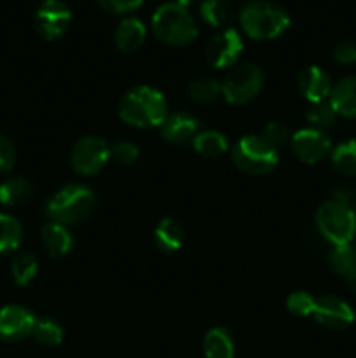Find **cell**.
<instances>
[{"label":"cell","mask_w":356,"mask_h":358,"mask_svg":"<svg viewBox=\"0 0 356 358\" xmlns=\"http://www.w3.org/2000/svg\"><path fill=\"white\" fill-rule=\"evenodd\" d=\"M188 94L199 105L212 103V101H215L222 94V84H218L212 77H202V79L194 80L191 84Z\"/></svg>","instance_id":"4316f807"},{"label":"cell","mask_w":356,"mask_h":358,"mask_svg":"<svg viewBox=\"0 0 356 358\" xmlns=\"http://www.w3.org/2000/svg\"><path fill=\"white\" fill-rule=\"evenodd\" d=\"M241 52H243V41L234 28L222 30L206 45V58L215 69H225V66L234 65Z\"/></svg>","instance_id":"30bf717a"},{"label":"cell","mask_w":356,"mask_h":358,"mask_svg":"<svg viewBox=\"0 0 356 358\" xmlns=\"http://www.w3.org/2000/svg\"><path fill=\"white\" fill-rule=\"evenodd\" d=\"M346 283H348V287L353 290V292H356V269L346 276Z\"/></svg>","instance_id":"8d00e7d4"},{"label":"cell","mask_w":356,"mask_h":358,"mask_svg":"<svg viewBox=\"0 0 356 358\" xmlns=\"http://www.w3.org/2000/svg\"><path fill=\"white\" fill-rule=\"evenodd\" d=\"M206 358H232L234 339L230 332L223 327H215L205 338Z\"/></svg>","instance_id":"ffe728a7"},{"label":"cell","mask_w":356,"mask_h":358,"mask_svg":"<svg viewBox=\"0 0 356 358\" xmlns=\"http://www.w3.org/2000/svg\"><path fill=\"white\" fill-rule=\"evenodd\" d=\"M119 115L122 121L135 128H156L166 121L168 101L156 87H133L122 96Z\"/></svg>","instance_id":"6da1fadb"},{"label":"cell","mask_w":356,"mask_h":358,"mask_svg":"<svg viewBox=\"0 0 356 358\" xmlns=\"http://www.w3.org/2000/svg\"><path fill=\"white\" fill-rule=\"evenodd\" d=\"M330 138L325 131L316 128L300 129L292 136V149L302 163H320L330 152Z\"/></svg>","instance_id":"7c38bea8"},{"label":"cell","mask_w":356,"mask_h":358,"mask_svg":"<svg viewBox=\"0 0 356 358\" xmlns=\"http://www.w3.org/2000/svg\"><path fill=\"white\" fill-rule=\"evenodd\" d=\"M16 161V149L7 136L0 135V173L10 171Z\"/></svg>","instance_id":"836d02e7"},{"label":"cell","mask_w":356,"mask_h":358,"mask_svg":"<svg viewBox=\"0 0 356 358\" xmlns=\"http://www.w3.org/2000/svg\"><path fill=\"white\" fill-rule=\"evenodd\" d=\"M105 10L112 14H122L129 13V10H135L136 7L142 6L143 0H96Z\"/></svg>","instance_id":"e575fe53"},{"label":"cell","mask_w":356,"mask_h":358,"mask_svg":"<svg viewBox=\"0 0 356 358\" xmlns=\"http://www.w3.org/2000/svg\"><path fill=\"white\" fill-rule=\"evenodd\" d=\"M147 28L138 17H126L119 23L117 30H115V44H117L119 51L122 52H133L145 42Z\"/></svg>","instance_id":"e0dca14e"},{"label":"cell","mask_w":356,"mask_h":358,"mask_svg":"<svg viewBox=\"0 0 356 358\" xmlns=\"http://www.w3.org/2000/svg\"><path fill=\"white\" fill-rule=\"evenodd\" d=\"M314 306H316V299L302 290L290 294V297L286 299V308L297 317H309L314 313Z\"/></svg>","instance_id":"4dcf8cb0"},{"label":"cell","mask_w":356,"mask_h":358,"mask_svg":"<svg viewBox=\"0 0 356 358\" xmlns=\"http://www.w3.org/2000/svg\"><path fill=\"white\" fill-rule=\"evenodd\" d=\"M72 10L63 0H44L35 14V27L45 41H56L68 30Z\"/></svg>","instance_id":"9c48e42d"},{"label":"cell","mask_w":356,"mask_h":358,"mask_svg":"<svg viewBox=\"0 0 356 358\" xmlns=\"http://www.w3.org/2000/svg\"><path fill=\"white\" fill-rule=\"evenodd\" d=\"M313 317L323 327L332 329V331H342L355 322V311L341 297L325 296L316 299Z\"/></svg>","instance_id":"8fae6325"},{"label":"cell","mask_w":356,"mask_h":358,"mask_svg":"<svg viewBox=\"0 0 356 358\" xmlns=\"http://www.w3.org/2000/svg\"><path fill=\"white\" fill-rule=\"evenodd\" d=\"M194 149L206 157H216L220 154L227 152L229 143H227V138L222 133L205 131L198 133V136L194 138Z\"/></svg>","instance_id":"d4e9b609"},{"label":"cell","mask_w":356,"mask_h":358,"mask_svg":"<svg viewBox=\"0 0 356 358\" xmlns=\"http://www.w3.org/2000/svg\"><path fill=\"white\" fill-rule=\"evenodd\" d=\"M110 159V149L100 136H84L73 145L70 163L80 175H96Z\"/></svg>","instance_id":"ba28073f"},{"label":"cell","mask_w":356,"mask_h":358,"mask_svg":"<svg viewBox=\"0 0 356 358\" xmlns=\"http://www.w3.org/2000/svg\"><path fill=\"white\" fill-rule=\"evenodd\" d=\"M300 94L311 103H320L325 98L330 96L332 93V80L330 76L320 66H307L299 73L297 79Z\"/></svg>","instance_id":"5bb4252c"},{"label":"cell","mask_w":356,"mask_h":358,"mask_svg":"<svg viewBox=\"0 0 356 358\" xmlns=\"http://www.w3.org/2000/svg\"><path fill=\"white\" fill-rule=\"evenodd\" d=\"M239 21L244 34L255 41L276 38L290 27L288 13L281 6L267 0L246 3L241 10Z\"/></svg>","instance_id":"7a4b0ae2"},{"label":"cell","mask_w":356,"mask_h":358,"mask_svg":"<svg viewBox=\"0 0 356 358\" xmlns=\"http://www.w3.org/2000/svg\"><path fill=\"white\" fill-rule=\"evenodd\" d=\"M265 76L255 63L237 65L227 73L222 84V94L229 103L243 105L253 100L264 87Z\"/></svg>","instance_id":"52a82bcc"},{"label":"cell","mask_w":356,"mask_h":358,"mask_svg":"<svg viewBox=\"0 0 356 358\" xmlns=\"http://www.w3.org/2000/svg\"><path fill=\"white\" fill-rule=\"evenodd\" d=\"M10 271H13V278L17 285H28V283L37 276V259L31 254L16 255V257L13 259V264H10Z\"/></svg>","instance_id":"f1b7e54d"},{"label":"cell","mask_w":356,"mask_h":358,"mask_svg":"<svg viewBox=\"0 0 356 358\" xmlns=\"http://www.w3.org/2000/svg\"><path fill=\"white\" fill-rule=\"evenodd\" d=\"M334 58L337 63L342 65H349V63H356V44L353 41H342L341 44L335 45Z\"/></svg>","instance_id":"d590c367"},{"label":"cell","mask_w":356,"mask_h":358,"mask_svg":"<svg viewBox=\"0 0 356 358\" xmlns=\"http://www.w3.org/2000/svg\"><path fill=\"white\" fill-rule=\"evenodd\" d=\"M201 16L212 27H225L232 20V6L227 0H202Z\"/></svg>","instance_id":"cb8c5ba5"},{"label":"cell","mask_w":356,"mask_h":358,"mask_svg":"<svg viewBox=\"0 0 356 358\" xmlns=\"http://www.w3.org/2000/svg\"><path fill=\"white\" fill-rule=\"evenodd\" d=\"M199 121L188 114L168 115L166 121L161 124V133L171 143L191 142L198 136Z\"/></svg>","instance_id":"9a60e30c"},{"label":"cell","mask_w":356,"mask_h":358,"mask_svg":"<svg viewBox=\"0 0 356 358\" xmlns=\"http://www.w3.org/2000/svg\"><path fill=\"white\" fill-rule=\"evenodd\" d=\"M42 243L52 257H61L72 250L73 238L65 226L49 222L42 227Z\"/></svg>","instance_id":"ac0fdd59"},{"label":"cell","mask_w":356,"mask_h":358,"mask_svg":"<svg viewBox=\"0 0 356 358\" xmlns=\"http://www.w3.org/2000/svg\"><path fill=\"white\" fill-rule=\"evenodd\" d=\"M262 138L271 147L278 149V147L285 145L290 140V129L283 122H269L264 128V131H262Z\"/></svg>","instance_id":"1f68e13d"},{"label":"cell","mask_w":356,"mask_h":358,"mask_svg":"<svg viewBox=\"0 0 356 358\" xmlns=\"http://www.w3.org/2000/svg\"><path fill=\"white\" fill-rule=\"evenodd\" d=\"M178 3H180V6H184V7H188V6H192V3H195L198 2V0H177Z\"/></svg>","instance_id":"74e56055"},{"label":"cell","mask_w":356,"mask_h":358,"mask_svg":"<svg viewBox=\"0 0 356 358\" xmlns=\"http://www.w3.org/2000/svg\"><path fill=\"white\" fill-rule=\"evenodd\" d=\"M332 166L346 177H356V140H348L332 152Z\"/></svg>","instance_id":"603a6c76"},{"label":"cell","mask_w":356,"mask_h":358,"mask_svg":"<svg viewBox=\"0 0 356 358\" xmlns=\"http://www.w3.org/2000/svg\"><path fill=\"white\" fill-rule=\"evenodd\" d=\"M34 194V187L24 178H9L0 185V203L6 206L24 205Z\"/></svg>","instance_id":"44dd1931"},{"label":"cell","mask_w":356,"mask_h":358,"mask_svg":"<svg viewBox=\"0 0 356 358\" xmlns=\"http://www.w3.org/2000/svg\"><path fill=\"white\" fill-rule=\"evenodd\" d=\"M232 159L239 170L250 175H267L278 166V152L262 136H243L234 145Z\"/></svg>","instance_id":"8992f818"},{"label":"cell","mask_w":356,"mask_h":358,"mask_svg":"<svg viewBox=\"0 0 356 358\" xmlns=\"http://www.w3.org/2000/svg\"><path fill=\"white\" fill-rule=\"evenodd\" d=\"M332 269L342 276H348L349 273L356 269V248L349 245H339L328 255Z\"/></svg>","instance_id":"484cf974"},{"label":"cell","mask_w":356,"mask_h":358,"mask_svg":"<svg viewBox=\"0 0 356 358\" xmlns=\"http://www.w3.org/2000/svg\"><path fill=\"white\" fill-rule=\"evenodd\" d=\"M330 105L341 117L356 119V76L344 77L332 87Z\"/></svg>","instance_id":"2e32d148"},{"label":"cell","mask_w":356,"mask_h":358,"mask_svg":"<svg viewBox=\"0 0 356 358\" xmlns=\"http://www.w3.org/2000/svg\"><path fill=\"white\" fill-rule=\"evenodd\" d=\"M306 117L311 124H314V128L323 131L325 128H330L335 124L339 115L330 105V101H320V103H311V107L306 112Z\"/></svg>","instance_id":"f546056e"},{"label":"cell","mask_w":356,"mask_h":358,"mask_svg":"<svg viewBox=\"0 0 356 358\" xmlns=\"http://www.w3.org/2000/svg\"><path fill=\"white\" fill-rule=\"evenodd\" d=\"M156 243L157 247L161 248L166 254H173V252H178L184 245V227L180 226V222L171 217H166L159 222V226L156 227Z\"/></svg>","instance_id":"d6986e66"},{"label":"cell","mask_w":356,"mask_h":358,"mask_svg":"<svg viewBox=\"0 0 356 358\" xmlns=\"http://www.w3.org/2000/svg\"><path fill=\"white\" fill-rule=\"evenodd\" d=\"M94 208V194L84 185H66L45 203V215L51 222L72 226L86 219Z\"/></svg>","instance_id":"277c9868"},{"label":"cell","mask_w":356,"mask_h":358,"mask_svg":"<svg viewBox=\"0 0 356 358\" xmlns=\"http://www.w3.org/2000/svg\"><path fill=\"white\" fill-rule=\"evenodd\" d=\"M316 226L321 236L334 247L349 245L356 236V213L351 206L337 199L327 201L318 208Z\"/></svg>","instance_id":"5b68a950"},{"label":"cell","mask_w":356,"mask_h":358,"mask_svg":"<svg viewBox=\"0 0 356 358\" xmlns=\"http://www.w3.org/2000/svg\"><path fill=\"white\" fill-rule=\"evenodd\" d=\"M31 336L44 346H59L63 341V327L51 318H40L35 320Z\"/></svg>","instance_id":"83f0119b"},{"label":"cell","mask_w":356,"mask_h":358,"mask_svg":"<svg viewBox=\"0 0 356 358\" xmlns=\"http://www.w3.org/2000/svg\"><path fill=\"white\" fill-rule=\"evenodd\" d=\"M37 318L21 306H6L0 310V339L7 343L23 341L31 336Z\"/></svg>","instance_id":"4fadbf2b"},{"label":"cell","mask_w":356,"mask_h":358,"mask_svg":"<svg viewBox=\"0 0 356 358\" xmlns=\"http://www.w3.org/2000/svg\"><path fill=\"white\" fill-rule=\"evenodd\" d=\"M152 30L159 41L170 45L191 44L199 34L192 14L178 2H168L157 7L152 16Z\"/></svg>","instance_id":"3957f363"},{"label":"cell","mask_w":356,"mask_h":358,"mask_svg":"<svg viewBox=\"0 0 356 358\" xmlns=\"http://www.w3.org/2000/svg\"><path fill=\"white\" fill-rule=\"evenodd\" d=\"M23 240V227L13 215L0 213V254L14 252Z\"/></svg>","instance_id":"7402d4cb"},{"label":"cell","mask_w":356,"mask_h":358,"mask_svg":"<svg viewBox=\"0 0 356 358\" xmlns=\"http://www.w3.org/2000/svg\"><path fill=\"white\" fill-rule=\"evenodd\" d=\"M138 147L131 142H119L115 143L114 147L110 149V157L115 161L117 164H133L136 159H138Z\"/></svg>","instance_id":"d6a6232c"}]
</instances>
